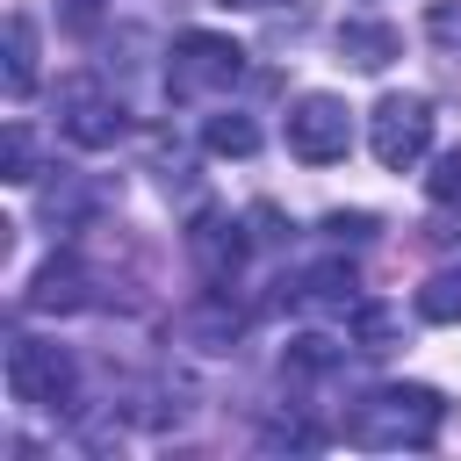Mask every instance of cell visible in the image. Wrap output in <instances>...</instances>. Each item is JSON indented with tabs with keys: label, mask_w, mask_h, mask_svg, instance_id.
<instances>
[{
	"label": "cell",
	"mask_w": 461,
	"mask_h": 461,
	"mask_svg": "<svg viewBox=\"0 0 461 461\" xmlns=\"http://www.w3.org/2000/svg\"><path fill=\"white\" fill-rule=\"evenodd\" d=\"M58 130H65L79 151H108V144L130 130V115H122V101H115L101 79H65V86H58Z\"/></svg>",
	"instance_id": "8992f818"
},
{
	"label": "cell",
	"mask_w": 461,
	"mask_h": 461,
	"mask_svg": "<svg viewBox=\"0 0 461 461\" xmlns=\"http://www.w3.org/2000/svg\"><path fill=\"white\" fill-rule=\"evenodd\" d=\"M245 79V50L216 29H187L166 58V94L173 101H202V94H230Z\"/></svg>",
	"instance_id": "3957f363"
},
{
	"label": "cell",
	"mask_w": 461,
	"mask_h": 461,
	"mask_svg": "<svg viewBox=\"0 0 461 461\" xmlns=\"http://www.w3.org/2000/svg\"><path fill=\"white\" fill-rule=\"evenodd\" d=\"M101 14H108V0H58V22H65L72 36H94Z\"/></svg>",
	"instance_id": "d6986e66"
},
{
	"label": "cell",
	"mask_w": 461,
	"mask_h": 461,
	"mask_svg": "<svg viewBox=\"0 0 461 461\" xmlns=\"http://www.w3.org/2000/svg\"><path fill=\"white\" fill-rule=\"evenodd\" d=\"M425 194H432L439 209H461V151H447V158L425 173Z\"/></svg>",
	"instance_id": "e0dca14e"
},
{
	"label": "cell",
	"mask_w": 461,
	"mask_h": 461,
	"mask_svg": "<svg viewBox=\"0 0 461 461\" xmlns=\"http://www.w3.org/2000/svg\"><path fill=\"white\" fill-rule=\"evenodd\" d=\"M238 324H245V317L223 303V288H216V295H209V303L187 317V331H194V339H216V346H223V339H238Z\"/></svg>",
	"instance_id": "2e32d148"
},
{
	"label": "cell",
	"mask_w": 461,
	"mask_h": 461,
	"mask_svg": "<svg viewBox=\"0 0 461 461\" xmlns=\"http://www.w3.org/2000/svg\"><path fill=\"white\" fill-rule=\"evenodd\" d=\"M86 216H94V187H86L79 173H58V180L43 187V223H50V230H79Z\"/></svg>",
	"instance_id": "8fae6325"
},
{
	"label": "cell",
	"mask_w": 461,
	"mask_h": 461,
	"mask_svg": "<svg viewBox=\"0 0 461 461\" xmlns=\"http://www.w3.org/2000/svg\"><path fill=\"white\" fill-rule=\"evenodd\" d=\"M0 180H14V187L36 180V144H29L22 122H7V137H0Z\"/></svg>",
	"instance_id": "5bb4252c"
},
{
	"label": "cell",
	"mask_w": 461,
	"mask_h": 461,
	"mask_svg": "<svg viewBox=\"0 0 461 461\" xmlns=\"http://www.w3.org/2000/svg\"><path fill=\"white\" fill-rule=\"evenodd\" d=\"M439 425H447L439 389H425V382H382V389H367L353 403L346 439L367 447V454H418V447L439 439Z\"/></svg>",
	"instance_id": "6da1fadb"
},
{
	"label": "cell",
	"mask_w": 461,
	"mask_h": 461,
	"mask_svg": "<svg viewBox=\"0 0 461 461\" xmlns=\"http://www.w3.org/2000/svg\"><path fill=\"white\" fill-rule=\"evenodd\" d=\"M396 50H403V36H396L389 22H339V58H346V65H360V72H382Z\"/></svg>",
	"instance_id": "30bf717a"
},
{
	"label": "cell",
	"mask_w": 461,
	"mask_h": 461,
	"mask_svg": "<svg viewBox=\"0 0 461 461\" xmlns=\"http://www.w3.org/2000/svg\"><path fill=\"white\" fill-rule=\"evenodd\" d=\"M187 252H194V267L209 274V288H230V274L245 267V230H238L230 216H202V223L187 230Z\"/></svg>",
	"instance_id": "52a82bcc"
},
{
	"label": "cell",
	"mask_w": 461,
	"mask_h": 461,
	"mask_svg": "<svg viewBox=\"0 0 461 461\" xmlns=\"http://www.w3.org/2000/svg\"><path fill=\"white\" fill-rule=\"evenodd\" d=\"M79 303H86V267L65 259V252L43 259L36 281H29V310H50V317H58V310H79Z\"/></svg>",
	"instance_id": "9c48e42d"
},
{
	"label": "cell",
	"mask_w": 461,
	"mask_h": 461,
	"mask_svg": "<svg viewBox=\"0 0 461 461\" xmlns=\"http://www.w3.org/2000/svg\"><path fill=\"white\" fill-rule=\"evenodd\" d=\"M0 72H7V94L14 101L36 86V22L29 14H7V65Z\"/></svg>",
	"instance_id": "7c38bea8"
},
{
	"label": "cell",
	"mask_w": 461,
	"mask_h": 461,
	"mask_svg": "<svg viewBox=\"0 0 461 461\" xmlns=\"http://www.w3.org/2000/svg\"><path fill=\"white\" fill-rule=\"evenodd\" d=\"M202 144H209L216 158H252V151H259V122H252V115H238V108H223V115H209Z\"/></svg>",
	"instance_id": "4fadbf2b"
},
{
	"label": "cell",
	"mask_w": 461,
	"mask_h": 461,
	"mask_svg": "<svg viewBox=\"0 0 461 461\" xmlns=\"http://www.w3.org/2000/svg\"><path fill=\"white\" fill-rule=\"evenodd\" d=\"M324 230H331V238H367L375 216H324Z\"/></svg>",
	"instance_id": "44dd1931"
},
{
	"label": "cell",
	"mask_w": 461,
	"mask_h": 461,
	"mask_svg": "<svg viewBox=\"0 0 461 461\" xmlns=\"http://www.w3.org/2000/svg\"><path fill=\"white\" fill-rule=\"evenodd\" d=\"M223 7H274V0H223Z\"/></svg>",
	"instance_id": "7402d4cb"
},
{
	"label": "cell",
	"mask_w": 461,
	"mask_h": 461,
	"mask_svg": "<svg viewBox=\"0 0 461 461\" xmlns=\"http://www.w3.org/2000/svg\"><path fill=\"white\" fill-rule=\"evenodd\" d=\"M288 151L303 166H339L353 151V108L339 94H303L288 108Z\"/></svg>",
	"instance_id": "5b68a950"
},
{
	"label": "cell",
	"mask_w": 461,
	"mask_h": 461,
	"mask_svg": "<svg viewBox=\"0 0 461 461\" xmlns=\"http://www.w3.org/2000/svg\"><path fill=\"white\" fill-rule=\"evenodd\" d=\"M425 36H432L447 58H461V0H439V7L425 14Z\"/></svg>",
	"instance_id": "ac0fdd59"
},
{
	"label": "cell",
	"mask_w": 461,
	"mask_h": 461,
	"mask_svg": "<svg viewBox=\"0 0 461 461\" xmlns=\"http://www.w3.org/2000/svg\"><path fill=\"white\" fill-rule=\"evenodd\" d=\"M353 288H360V274L346 267V259H324V267H310V274H295V281H281V303H317V310H353Z\"/></svg>",
	"instance_id": "ba28073f"
},
{
	"label": "cell",
	"mask_w": 461,
	"mask_h": 461,
	"mask_svg": "<svg viewBox=\"0 0 461 461\" xmlns=\"http://www.w3.org/2000/svg\"><path fill=\"white\" fill-rule=\"evenodd\" d=\"M267 447H317L310 425H267Z\"/></svg>",
	"instance_id": "ffe728a7"
},
{
	"label": "cell",
	"mask_w": 461,
	"mask_h": 461,
	"mask_svg": "<svg viewBox=\"0 0 461 461\" xmlns=\"http://www.w3.org/2000/svg\"><path fill=\"white\" fill-rule=\"evenodd\" d=\"M418 317L454 324V317H461V274H432V281L418 288Z\"/></svg>",
	"instance_id": "9a60e30c"
},
{
	"label": "cell",
	"mask_w": 461,
	"mask_h": 461,
	"mask_svg": "<svg viewBox=\"0 0 461 461\" xmlns=\"http://www.w3.org/2000/svg\"><path fill=\"white\" fill-rule=\"evenodd\" d=\"M367 151L389 173H411L432 151V101L425 94H382L375 115H367Z\"/></svg>",
	"instance_id": "277c9868"
},
{
	"label": "cell",
	"mask_w": 461,
	"mask_h": 461,
	"mask_svg": "<svg viewBox=\"0 0 461 461\" xmlns=\"http://www.w3.org/2000/svg\"><path fill=\"white\" fill-rule=\"evenodd\" d=\"M7 396L29 403V411H50L65 418L79 403V367L58 339H36V331H14L7 339Z\"/></svg>",
	"instance_id": "7a4b0ae2"
}]
</instances>
